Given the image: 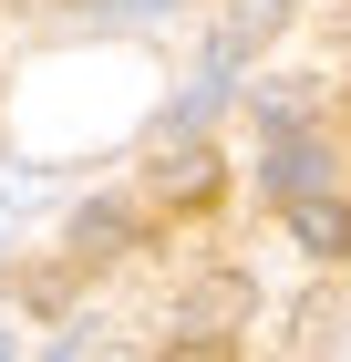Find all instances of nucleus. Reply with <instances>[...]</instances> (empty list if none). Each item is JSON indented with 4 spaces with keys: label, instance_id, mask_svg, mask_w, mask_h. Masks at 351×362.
<instances>
[{
    "label": "nucleus",
    "instance_id": "nucleus-1",
    "mask_svg": "<svg viewBox=\"0 0 351 362\" xmlns=\"http://www.w3.org/2000/svg\"><path fill=\"white\" fill-rule=\"evenodd\" d=\"M248 300H258V290H248L238 269H217V279H196L186 300H176V341H196V352H217V341L238 332L248 321Z\"/></svg>",
    "mask_w": 351,
    "mask_h": 362
},
{
    "label": "nucleus",
    "instance_id": "nucleus-2",
    "mask_svg": "<svg viewBox=\"0 0 351 362\" xmlns=\"http://www.w3.org/2000/svg\"><path fill=\"white\" fill-rule=\"evenodd\" d=\"M279 218H290V238H299L310 259H341V249H351V207L321 197V187H310V197H279Z\"/></svg>",
    "mask_w": 351,
    "mask_h": 362
},
{
    "label": "nucleus",
    "instance_id": "nucleus-3",
    "mask_svg": "<svg viewBox=\"0 0 351 362\" xmlns=\"http://www.w3.org/2000/svg\"><path fill=\"white\" fill-rule=\"evenodd\" d=\"M321 166H331V156L299 135L290 114H279V145H269V197H310V187H321Z\"/></svg>",
    "mask_w": 351,
    "mask_h": 362
},
{
    "label": "nucleus",
    "instance_id": "nucleus-4",
    "mask_svg": "<svg viewBox=\"0 0 351 362\" xmlns=\"http://www.w3.org/2000/svg\"><path fill=\"white\" fill-rule=\"evenodd\" d=\"M42 197H52V176H42V166H21V156H0V238H11V228H21Z\"/></svg>",
    "mask_w": 351,
    "mask_h": 362
},
{
    "label": "nucleus",
    "instance_id": "nucleus-5",
    "mask_svg": "<svg viewBox=\"0 0 351 362\" xmlns=\"http://www.w3.org/2000/svg\"><path fill=\"white\" fill-rule=\"evenodd\" d=\"M124 238H135V218H124V207H83V218H73V259H83V269H93V259H114Z\"/></svg>",
    "mask_w": 351,
    "mask_h": 362
},
{
    "label": "nucleus",
    "instance_id": "nucleus-6",
    "mask_svg": "<svg viewBox=\"0 0 351 362\" xmlns=\"http://www.w3.org/2000/svg\"><path fill=\"white\" fill-rule=\"evenodd\" d=\"M290 21V0H238V11H227V42H258V31H279Z\"/></svg>",
    "mask_w": 351,
    "mask_h": 362
},
{
    "label": "nucleus",
    "instance_id": "nucleus-7",
    "mask_svg": "<svg viewBox=\"0 0 351 362\" xmlns=\"http://www.w3.org/2000/svg\"><path fill=\"white\" fill-rule=\"evenodd\" d=\"M83 11H114V21H165V0H83Z\"/></svg>",
    "mask_w": 351,
    "mask_h": 362
}]
</instances>
